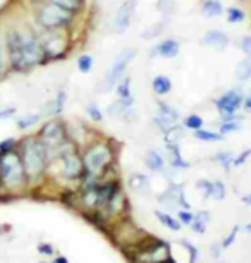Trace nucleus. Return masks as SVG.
<instances>
[{"instance_id": "nucleus-47", "label": "nucleus", "mask_w": 251, "mask_h": 263, "mask_svg": "<svg viewBox=\"0 0 251 263\" xmlns=\"http://www.w3.org/2000/svg\"><path fill=\"white\" fill-rule=\"evenodd\" d=\"M249 155H251V150H246V152L241 153L239 157H234V167H238V165H241V163H244L246 160H248Z\"/></svg>"}, {"instance_id": "nucleus-51", "label": "nucleus", "mask_w": 251, "mask_h": 263, "mask_svg": "<svg viewBox=\"0 0 251 263\" xmlns=\"http://www.w3.org/2000/svg\"><path fill=\"white\" fill-rule=\"evenodd\" d=\"M53 263H69V261H67L66 256H59V258H55V260H53Z\"/></svg>"}, {"instance_id": "nucleus-53", "label": "nucleus", "mask_w": 251, "mask_h": 263, "mask_svg": "<svg viewBox=\"0 0 251 263\" xmlns=\"http://www.w3.org/2000/svg\"><path fill=\"white\" fill-rule=\"evenodd\" d=\"M220 250H222V246H214V255L217 258L220 256Z\"/></svg>"}, {"instance_id": "nucleus-34", "label": "nucleus", "mask_w": 251, "mask_h": 263, "mask_svg": "<svg viewBox=\"0 0 251 263\" xmlns=\"http://www.w3.org/2000/svg\"><path fill=\"white\" fill-rule=\"evenodd\" d=\"M241 129V124L238 121H224L222 124H220V135H230V133H236Z\"/></svg>"}, {"instance_id": "nucleus-23", "label": "nucleus", "mask_w": 251, "mask_h": 263, "mask_svg": "<svg viewBox=\"0 0 251 263\" xmlns=\"http://www.w3.org/2000/svg\"><path fill=\"white\" fill-rule=\"evenodd\" d=\"M167 150H169V162L172 167L176 168H188L189 163L183 160L181 157V150H179V145H167Z\"/></svg>"}, {"instance_id": "nucleus-16", "label": "nucleus", "mask_w": 251, "mask_h": 263, "mask_svg": "<svg viewBox=\"0 0 251 263\" xmlns=\"http://www.w3.org/2000/svg\"><path fill=\"white\" fill-rule=\"evenodd\" d=\"M42 45H43V50H45L47 59H59L67 50L66 40L61 36H50L47 42H42Z\"/></svg>"}, {"instance_id": "nucleus-46", "label": "nucleus", "mask_w": 251, "mask_h": 263, "mask_svg": "<svg viewBox=\"0 0 251 263\" xmlns=\"http://www.w3.org/2000/svg\"><path fill=\"white\" fill-rule=\"evenodd\" d=\"M239 48L246 53V55H249V53H251V36H244L243 40H241Z\"/></svg>"}, {"instance_id": "nucleus-38", "label": "nucleus", "mask_w": 251, "mask_h": 263, "mask_svg": "<svg viewBox=\"0 0 251 263\" xmlns=\"http://www.w3.org/2000/svg\"><path fill=\"white\" fill-rule=\"evenodd\" d=\"M244 12L241 11V9H238V7H230V9H227V21L229 23H241V21H244Z\"/></svg>"}, {"instance_id": "nucleus-4", "label": "nucleus", "mask_w": 251, "mask_h": 263, "mask_svg": "<svg viewBox=\"0 0 251 263\" xmlns=\"http://www.w3.org/2000/svg\"><path fill=\"white\" fill-rule=\"evenodd\" d=\"M170 260V246L165 241L148 237L132 250L134 263H167Z\"/></svg>"}, {"instance_id": "nucleus-27", "label": "nucleus", "mask_w": 251, "mask_h": 263, "mask_svg": "<svg viewBox=\"0 0 251 263\" xmlns=\"http://www.w3.org/2000/svg\"><path fill=\"white\" fill-rule=\"evenodd\" d=\"M164 136H165L167 145H179V141L183 140V136H184V129L179 126H172L170 129H167L164 133Z\"/></svg>"}, {"instance_id": "nucleus-54", "label": "nucleus", "mask_w": 251, "mask_h": 263, "mask_svg": "<svg viewBox=\"0 0 251 263\" xmlns=\"http://www.w3.org/2000/svg\"><path fill=\"white\" fill-rule=\"evenodd\" d=\"M244 105L248 107L249 110H251V97H248V98H246V100H244Z\"/></svg>"}, {"instance_id": "nucleus-8", "label": "nucleus", "mask_w": 251, "mask_h": 263, "mask_svg": "<svg viewBox=\"0 0 251 263\" xmlns=\"http://www.w3.org/2000/svg\"><path fill=\"white\" fill-rule=\"evenodd\" d=\"M74 21V12H69L66 9L48 2L38 11V23L47 29H59Z\"/></svg>"}, {"instance_id": "nucleus-6", "label": "nucleus", "mask_w": 251, "mask_h": 263, "mask_svg": "<svg viewBox=\"0 0 251 263\" xmlns=\"http://www.w3.org/2000/svg\"><path fill=\"white\" fill-rule=\"evenodd\" d=\"M136 55H138L136 48H126V50H122L119 55L115 57V61L112 62L109 72H107V76H105V79H103V83H102V86L98 88V93L110 91L112 88H114L115 84L119 83L122 78H124V72H126L127 66L134 61Z\"/></svg>"}, {"instance_id": "nucleus-20", "label": "nucleus", "mask_w": 251, "mask_h": 263, "mask_svg": "<svg viewBox=\"0 0 251 263\" xmlns=\"http://www.w3.org/2000/svg\"><path fill=\"white\" fill-rule=\"evenodd\" d=\"M81 201L88 210H96L98 208V184L85 187L83 196H81Z\"/></svg>"}, {"instance_id": "nucleus-5", "label": "nucleus", "mask_w": 251, "mask_h": 263, "mask_svg": "<svg viewBox=\"0 0 251 263\" xmlns=\"http://www.w3.org/2000/svg\"><path fill=\"white\" fill-rule=\"evenodd\" d=\"M0 179L9 187H21L26 181L21 155L14 150L0 153Z\"/></svg>"}, {"instance_id": "nucleus-42", "label": "nucleus", "mask_w": 251, "mask_h": 263, "mask_svg": "<svg viewBox=\"0 0 251 263\" xmlns=\"http://www.w3.org/2000/svg\"><path fill=\"white\" fill-rule=\"evenodd\" d=\"M198 190L201 191V195H203L205 200L211 198V182L210 181H206V179L198 181Z\"/></svg>"}, {"instance_id": "nucleus-25", "label": "nucleus", "mask_w": 251, "mask_h": 263, "mask_svg": "<svg viewBox=\"0 0 251 263\" xmlns=\"http://www.w3.org/2000/svg\"><path fill=\"white\" fill-rule=\"evenodd\" d=\"M151 88L157 95H167L172 90V81L167 76H155L151 81Z\"/></svg>"}, {"instance_id": "nucleus-52", "label": "nucleus", "mask_w": 251, "mask_h": 263, "mask_svg": "<svg viewBox=\"0 0 251 263\" xmlns=\"http://www.w3.org/2000/svg\"><path fill=\"white\" fill-rule=\"evenodd\" d=\"M243 203H244V205H251V195H244L243 196Z\"/></svg>"}, {"instance_id": "nucleus-15", "label": "nucleus", "mask_w": 251, "mask_h": 263, "mask_svg": "<svg viewBox=\"0 0 251 263\" xmlns=\"http://www.w3.org/2000/svg\"><path fill=\"white\" fill-rule=\"evenodd\" d=\"M124 210H126V196H124V193L119 190L114 196L110 198L109 203H107V205L98 212H100L103 220H109V218L119 217Z\"/></svg>"}, {"instance_id": "nucleus-19", "label": "nucleus", "mask_w": 251, "mask_h": 263, "mask_svg": "<svg viewBox=\"0 0 251 263\" xmlns=\"http://www.w3.org/2000/svg\"><path fill=\"white\" fill-rule=\"evenodd\" d=\"M117 95H119V102L122 105L132 107L134 98H132V93H131V78L129 76H124L119 83H117Z\"/></svg>"}, {"instance_id": "nucleus-28", "label": "nucleus", "mask_w": 251, "mask_h": 263, "mask_svg": "<svg viewBox=\"0 0 251 263\" xmlns=\"http://www.w3.org/2000/svg\"><path fill=\"white\" fill-rule=\"evenodd\" d=\"M224 12V7L219 0H206L203 4V14L206 17H217Z\"/></svg>"}, {"instance_id": "nucleus-29", "label": "nucleus", "mask_w": 251, "mask_h": 263, "mask_svg": "<svg viewBox=\"0 0 251 263\" xmlns=\"http://www.w3.org/2000/svg\"><path fill=\"white\" fill-rule=\"evenodd\" d=\"M193 135L198 138V140L205 141V143H210V141H222L224 140V135L220 133H214V131H206V129L200 127V129H195Z\"/></svg>"}, {"instance_id": "nucleus-37", "label": "nucleus", "mask_w": 251, "mask_h": 263, "mask_svg": "<svg viewBox=\"0 0 251 263\" xmlns=\"http://www.w3.org/2000/svg\"><path fill=\"white\" fill-rule=\"evenodd\" d=\"M162 29H164V24H151L150 28H146L145 31L141 33V38H145V40H151V38H155V36H159V34L162 33Z\"/></svg>"}, {"instance_id": "nucleus-7", "label": "nucleus", "mask_w": 251, "mask_h": 263, "mask_svg": "<svg viewBox=\"0 0 251 263\" xmlns=\"http://www.w3.org/2000/svg\"><path fill=\"white\" fill-rule=\"evenodd\" d=\"M38 140H40L43 143V146H45L48 158H50L52 155L59 157L61 148L67 143L66 127H64V124L61 121H50L48 124L43 126Z\"/></svg>"}, {"instance_id": "nucleus-14", "label": "nucleus", "mask_w": 251, "mask_h": 263, "mask_svg": "<svg viewBox=\"0 0 251 263\" xmlns=\"http://www.w3.org/2000/svg\"><path fill=\"white\" fill-rule=\"evenodd\" d=\"M134 9H136V0H124L122 6L117 9V14L114 19V26L117 33H124L126 29L129 28Z\"/></svg>"}, {"instance_id": "nucleus-9", "label": "nucleus", "mask_w": 251, "mask_h": 263, "mask_svg": "<svg viewBox=\"0 0 251 263\" xmlns=\"http://www.w3.org/2000/svg\"><path fill=\"white\" fill-rule=\"evenodd\" d=\"M59 158L62 162V176L66 179H80L85 176V163H83V157L78 155L74 143L67 141L66 145L59 152Z\"/></svg>"}, {"instance_id": "nucleus-57", "label": "nucleus", "mask_w": 251, "mask_h": 263, "mask_svg": "<svg viewBox=\"0 0 251 263\" xmlns=\"http://www.w3.org/2000/svg\"><path fill=\"white\" fill-rule=\"evenodd\" d=\"M167 263H174V261H172V260H169V261H167Z\"/></svg>"}, {"instance_id": "nucleus-49", "label": "nucleus", "mask_w": 251, "mask_h": 263, "mask_svg": "<svg viewBox=\"0 0 251 263\" xmlns=\"http://www.w3.org/2000/svg\"><path fill=\"white\" fill-rule=\"evenodd\" d=\"M38 251H40L42 255H53V248L50 245H40L38 246Z\"/></svg>"}, {"instance_id": "nucleus-21", "label": "nucleus", "mask_w": 251, "mask_h": 263, "mask_svg": "<svg viewBox=\"0 0 251 263\" xmlns=\"http://www.w3.org/2000/svg\"><path fill=\"white\" fill-rule=\"evenodd\" d=\"M145 162H146V167H148L150 171H153V172H160L162 168L165 167L164 157H162L157 150H148V152H146Z\"/></svg>"}, {"instance_id": "nucleus-10", "label": "nucleus", "mask_w": 251, "mask_h": 263, "mask_svg": "<svg viewBox=\"0 0 251 263\" xmlns=\"http://www.w3.org/2000/svg\"><path fill=\"white\" fill-rule=\"evenodd\" d=\"M145 239H146L145 231L138 229V227H134V224H131V222L119 224L114 231V241L126 251H132Z\"/></svg>"}, {"instance_id": "nucleus-39", "label": "nucleus", "mask_w": 251, "mask_h": 263, "mask_svg": "<svg viewBox=\"0 0 251 263\" xmlns=\"http://www.w3.org/2000/svg\"><path fill=\"white\" fill-rule=\"evenodd\" d=\"M86 112H88V116H90L95 122H100L102 119H103V114H102L100 108H98L96 103H90V105L86 107Z\"/></svg>"}, {"instance_id": "nucleus-32", "label": "nucleus", "mask_w": 251, "mask_h": 263, "mask_svg": "<svg viewBox=\"0 0 251 263\" xmlns=\"http://www.w3.org/2000/svg\"><path fill=\"white\" fill-rule=\"evenodd\" d=\"M215 160H217L220 165H222L224 168H229L230 167H234V153H230V152H220L215 155Z\"/></svg>"}, {"instance_id": "nucleus-30", "label": "nucleus", "mask_w": 251, "mask_h": 263, "mask_svg": "<svg viewBox=\"0 0 251 263\" xmlns=\"http://www.w3.org/2000/svg\"><path fill=\"white\" fill-rule=\"evenodd\" d=\"M155 215L157 218L164 224L167 229H170V231H179L181 229V222L179 220H176L174 217H170V213H165V212H155Z\"/></svg>"}, {"instance_id": "nucleus-31", "label": "nucleus", "mask_w": 251, "mask_h": 263, "mask_svg": "<svg viewBox=\"0 0 251 263\" xmlns=\"http://www.w3.org/2000/svg\"><path fill=\"white\" fill-rule=\"evenodd\" d=\"M52 4H55V6L66 9L69 12H78L83 6V0H50Z\"/></svg>"}, {"instance_id": "nucleus-44", "label": "nucleus", "mask_w": 251, "mask_h": 263, "mask_svg": "<svg viewBox=\"0 0 251 263\" xmlns=\"http://www.w3.org/2000/svg\"><path fill=\"white\" fill-rule=\"evenodd\" d=\"M159 9H160V12L170 14L172 11H174V0H160Z\"/></svg>"}, {"instance_id": "nucleus-50", "label": "nucleus", "mask_w": 251, "mask_h": 263, "mask_svg": "<svg viewBox=\"0 0 251 263\" xmlns=\"http://www.w3.org/2000/svg\"><path fill=\"white\" fill-rule=\"evenodd\" d=\"M11 114H14V108H7V110H2L0 112V119H6V117H9Z\"/></svg>"}, {"instance_id": "nucleus-55", "label": "nucleus", "mask_w": 251, "mask_h": 263, "mask_svg": "<svg viewBox=\"0 0 251 263\" xmlns=\"http://www.w3.org/2000/svg\"><path fill=\"white\" fill-rule=\"evenodd\" d=\"M244 229H246V231H248V232H251V224H248V226H246V227H244Z\"/></svg>"}, {"instance_id": "nucleus-56", "label": "nucleus", "mask_w": 251, "mask_h": 263, "mask_svg": "<svg viewBox=\"0 0 251 263\" xmlns=\"http://www.w3.org/2000/svg\"><path fill=\"white\" fill-rule=\"evenodd\" d=\"M0 72H2V55H0Z\"/></svg>"}, {"instance_id": "nucleus-18", "label": "nucleus", "mask_w": 251, "mask_h": 263, "mask_svg": "<svg viewBox=\"0 0 251 263\" xmlns=\"http://www.w3.org/2000/svg\"><path fill=\"white\" fill-rule=\"evenodd\" d=\"M181 50V43L177 40H165V42L159 43L153 50H151V55H160L165 59H172L176 57Z\"/></svg>"}, {"instance_id": "nucleus-26", "label": "nucleus", "mask_w": 251, "mask_h": 263, "mask_svg": "<svg viewBox=\"0 0 251 263\" xmlns=\"http://www.w3.org/2000/svg\"><path fill=\"white\" fill-rule=\"evenodd\" d=\"M236 78H238L239 81H248L251 78V53L246 55L244 61H241L238 64V67H236Z\"/></svg>"}, {"instance_id": "nucleus-24", "label": "nucleus", "mask_w": 251, "mask_h": 263, "mask_svg": "<svg viewBox=\"0 0 251 263\" xmlns=\"http://www.w3.org/2000/svg\"><path fill=\"white\" fill-rule=\"evenodd\" d=\"M129 186L131 190H134L138 193H148L150 191V181L146 176L143 174H134V176L129 177Z\"/></svg>"}, {"instance_id": "nucleus-13", "label": "nucleus", "mask_w": 251, "mask_h": 263, "mask_svg": "<svg viewBox=\"0 0 251 263\" xmlns=\"http://www.w3.org/2000/svg\"><path fill=\"white\" fill-rule=\"evenodd\" d=\"M157 114L153 117L155 124L159 126L162 131H167V129H170L172 126H176L177 121H179V112L176 110L174 107H170L169 103H164V102H159L157 103Z\"/></svg>"}, {"instance_id": "nucleus-45", "label": "nucleus", "mask_w": 251, "mask_h": 263, "mask_svg": "<svg viewBox=\"0 0 251 263\" xmlns=\"http://www.w3.org/2000/svg\"><path fill=\"white\" fill-rule=\"evenodd\" d=\"M238 232H239V227H234V229L230 231V234L222 241V245H220V246H222V248H229L236 241V236H238Z\"/></svg>"}, {"instance_id": "nucleus-2", "label": "nucleus", "mask_w": 251, "mask_h": 263, "mask_svg": "<svg viewBox=\"0 0 251 263\" xmlns=\"http://www.w3.org/2000/svg\"><path fill=\"white\" fill-rule=\"evenodd\" d=\"M21 160L24 167V174H26L28 181H38L43 176L48 163L47 150L40 140L29 138L23 143L21 150Z\"/></svg>"}, {"instance_id": "nucleus-3", "label": "nucleus", "mask_w": 251, "mask_h": 263, "mask_svg": "<svg viewBox=\"0 0 251 263\" xmlns=\"http://www.w3.org/2000/svg\"><path fill=\"white\" fill-rule=\"evenodd\" d=\"M114 162V152L107 141H96L91 146L86 148L83 155V163H85V174L88 177L100 181V177L107 172V168Z\"/></svg>"}, {"instance_id": "nucleus-41", "label": "nucleus", "mask_w": 251, "mask_h": 263, "mask_svg": "<svg viewBox=\"0 0 251 263\" xmlns=\"http://www.w3.org/2000/svg\"><path fill=\"white\" fill-rule=\"evenodd\" d=\"M184 126L188 127V129H200V127H203V119L198 117V116H189L188 119L184 121Z\"/></svg>"}, {"instance_id": "nucleus-58", "label": "nucleus", "mask_w": 251, "mask_h": 263, "mask_svg": "<svg viewBox=\"0 0 251 263\" xmlns=\"http://www.w3.org/2000/svg\"><path fill=\"white\" fill-rule=\"evenodd\" d=\"M42 263H45V261H42Z\"/></svg>"}, {"instance_id": "nucleus-48", "label": "nucleus", "mask_w": 251, "mask_h": 263, "mask_svg": "<svg viewBox=\"0 0 251 263\" xmlns=\"http://www.w3.org/2000/svg\"><path fill=\"white\" fill-rule=\"evenodd\" d=\"M14 145H16V140H6L0 143V153H6L9 150H12Z\"/></svg>"}, {"instance_id": "nucleus-43", "label": "nucleus", "mask_w": 251, "mask_h": 263, "mask_svg": "<svg viewBox=\"0 0 251 263\" xmlns=\"http://www.w3.org/2000/svg\"><path fill=\"white\" fill-rule=\"evenodd\" d=\"M177 217H179L181 224H184V226H189L191 222H193V218H195L193 213H191L189 210H184V208H181L179 213H177Z\"/></svg>"}, {"instance_id": "nucleus-40", "label": "nucleus", "mask_w": 251, "mask_h": 263, "mask_svg": "<svg viewBox=\"0 0 251 263\" xmlns=\"http://www.w3.org/2000/svg\"><path fill=\"white\" fill-rule=\"evenodd\" d=\"M181 246H184L186 250H188V253H189V263H196V260H198V248L193 246L189 241H186V239L181 241Z\"/></svg>"}, {"instance_id": "nucleus-17", "label": "nucleus", "mask_w": 251, "mask_h": 263, "mask_svg": "<svg viewBox=\"0 0 251 263\" xmlns=\"http://www.w3.org/2000/svg\"><path fill=\"white\" fill-rule=\"evenodd\" d=\"M203 43L206 47L214 48V50H225L229 45V38L225 33L219 31V29H214V31H208L205 34Z\"/></svg>"}, {"instance_id": "nucleus-36", "label": "nucleus", "mask_w": 251, "mask_h": 263, "mask_svg": "<svg viewBox=\"0 0 251 263\" xmlns=\"http://www.w3.org/2000/svg\"><path fill=\"white\" fill-rule=\"evenodd\" d=\"M78 69L85 74L90 72L93 69V57L91 55H81L80 59H78Z\"/></svg>"}, {"instance_id": "nucleus-12", "label": "nucleus", "mask_w": 251, "mask_h": 263, "mask_svg": "<svg viewBox=\"0 0 251 263\" xmlns=\"http://www.w3.org/2000/svg\"><path fill=\"white\" fill-rule=\"evenodd\" d=\"M160 203L164 206L169 208V210H176V208H184V210H189V208H191L189 203L186 201L183 186H179V184H170L169 190H167L164 195L160 196Z\"/></svg>"}, {"instance_id": "nucleus-22", "label": "nucleus", "mask_w": 251, "mask_h": 263, "mask_svg": "<svg viewBox=\"0 0 251 263\" xmlns=\"http://www.w3.org/2000/svg\"><path fill=\"white\" fill-rule=\"evenodd\" d=\"M210 218H211V215L206 210L198 212L195 215L193 222L189 224L191 229H193L195 232H198V234H203V232L206 231V227H208V224H210Z\"/></svg>"}, {"instance_id": "nucleus-1", "label": "nucleus", "mask_w": 251, "mask_h": 263, "mask_svg": "<svg viewBox=\"0 0 251 263\" xmlns=\"http://www.w3.org/2000/svg\"><path fill=\"white\" fill-rule=\"evenodd\" d=\"M7 52L11 59V66L16 71H28L45 61V50H43L42 40L33 33H19L9 31L7 34Z\"/></svg>"}, {"instance_id": "nucleus-11", "label": "nucleus", "mask_w": 251, "mask_h": 263, "mask_svg": "<svg viewBox=\"0 0 251 263\" xmlns=\"http://www.w3.org/2000/svg\"><path fill=\"white\" fill-rule=\"evenodd\" d=\"M244 103V98L241 93L238 91H227L225 95H222L215 102L220 116H222L224 121H239L241 117L236 116V110Z\"/></svg>"}, {"instance_id": "nucleus-35", "label": "nucleus", "mask_w": 251, "mask_h": 263, "mask_svg": "<svg viewBox=\"0 0 251 263\" xmlns=\"http://www.w3.org/2000/svg\"><path fill=\"white\" fill-rule=\"evenodd\" d=\"M40 117H42L40 114H29V116L23 117V119H19L17 126H19V129H28V127L34 126V124L40 121Z\"/></svg>"}, {"instance_id": "nucleus-33", "label": "nucleus", "mask_w": 251, "mask_h": 263, "mask_svg": "<svg viewBox=\"0 0 251 263\" xmlns=\"http://www.w3.org/2000/svg\"><path fill=\"white\" fill-rule=\"evenodd\" d=\"M211 198L214 200H224L225 198V186H224V182L222 181H215V182H211Z\"/></svg>"}]
</instances>
